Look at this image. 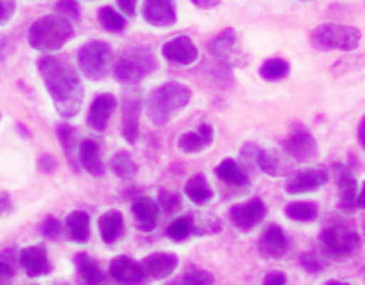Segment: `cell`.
<instances>
[{
    "label": "cell",
    "mask_w": 365,
    "mask_h": 285,
    "mask_svg": "<svg viewBox=\"0 0 365 285\" xmlns=\"http://www.w3.org/2000/svg\"><path fill=\"white\" fill-rule=\"evenodd\" d=\"M56 10H57V14L75 18V20H79L81 16L79 4H77L75 0H59V2L56 4Z\"/></svg>",
    "instance_id": "obj_36"
},
{
    "label": "cell",
    "mask_w": 365,
    "mask_h": 285,
    "mask_svg": "<svg viewBox=\"0 0 365 285\" xmlns=\"http://www.w3.org/2000/svg\"><path fill=\"white\" fill-rule=\"evenodd\" d=\"M167 234L175 242H182L192 234V221L191 216H182V219H177V221L167 229Z\"/></svg>",
    "instance_id": "obj_34"
},
{
    "label": "cell",
    "mask_w": 365,
    "mask_h": 285,
    "mask_svg": "<svg viewBox=\"0 0 365 285\" xmlns=\"http://www.w3.org/2000/svg\"><path fill=\"white\" fill-rule=\"evenodd\" d=\"M98 229H101V236H103L106 244L116 242V238L122 232V213H118V211H106L98 219Z\"/></svg>",
    "instance_id": "obj_24"
},
{
    "label": "cell",
    "mask_w": 365,
    "mask_h": 285,
    "mask_svg": "<svg viewBox=\"0 0 365 285\" xmlns=\"http://www.w3.org/2000/svg\"><path fill=\"white\" fill-rule=\"evenodd\" d=\"M216 175L230 185H246L247 183V175L242 171V167L234 159H224L222 164L216 167Z\"/></svg>",
    "instance_id": "obj_28"
},
{
    "label": "cell",
    "mask_w": 365,
    "mask_h": 285,
    "mask_svg": "<svg viewBox=\"0 0 365 285\" xmlns=\"http://www.w3.org/2000/svg\"><path fill=\"white\" fill-rule=\"evenodd\" d=\"M177 266H179V258L175 254L169 252L151 254V256H148L142 261V268L145 271V276L155 277V279H163L169 274H173Z\"/></svg>",
    "instance_id": "obj_16"
},
{
    "label": "cell",
    "mask_w": 365,
    "mask_h": 285,
    "mask_svg": "<svg viewBox=\"0 0 365 285\" xmlns=\"http://www.w3.org/2000/svg\"><path fill=\"white\" fill-rule=\"evenodd\" d=\"M265 285H283L287 284V276L285 274H281V271H273V274H269V276L265 277V281H263Z\"/></svg>",
    "instance_id": "obj_43"
},
{
    "label": "cell",
    "mask_w": 365,
    "mask_h": 285,
    "mask_svg": "<svg viewBox=\"0 0 365 285\" xmlns=\"http://www.w3.org/2000/svg\"><path fill=\"white\" fill-rule=\"evenodd\" d=\"M197 6H200V9H215V6H218L220 4V0H192Z\"/></svg>",
    "instance_id": "obj_46"
},
{
    "label": "cell",
    "mask_w": 365,
    "mask_h": 285,
    "mask_svg": "<svg viewBox=\"0 0 365 285\" xmlns=\"http://www.w3.org/2000/svg\"><path fill=\"white\" fill-rule=\"evenodd\" d=\"M191 101V89L181 83H167L159 87L150 99V119L155 124H165L177 112L185 109Z\"/></svg>",
    "instance_id": "obj_3"
},
{
    "label": "cell",
    "mask_w": 365,
    "mask_h": 285,
    "mask_svg": "<svg viewBox=\"0 0 365 285\" xmlns=\"http://www.w3.org/2000/svg\"><path fill=\"white\" fill-rule=\"evenodd\" d=\"M138 119H140V101L126 99L122 109V134L130 144L138 140Z\"/></svg>",
    "instance_id": "obj_22"
},
{
    "label": "cell",
    "mask_w": 365,
    "mask_h": 285,
    "mask_svg": "<svg viewBox=\"0 0 365 285\" xmlns=\"http://www.w3.org/2000/svg\"><path fill=\"white\" fill-rule=\"evenodd\" d=\"M12 211V201L6 193H0V216L9 214Z\"/></svg>",
    "instance_id": "obj_44"
},
{
    "label": "cell",
    "mask_w": 365,
    "mask_h": 285,
    "mask_svg": "<svg viewBox=\"0 0 365 285\" xmlns=\"http://www.w3.org/2000/svg\"><path fill=\"white\" fill-rule=\"evenodd\" d=\"M285 213L289 219L299 222H310L317 219L318 205L312 201H294L285 206Z\"/></svg>",
    "instance_id": "obj_27"
},
{
    "label": "cell",
    "mask_w": 365,
    "mask_h": 285,
    "mask_svg": "<svg viewBox=\"0 0 365 285\" xmlns=\"http://www.w3.org/2000/svg\"><path fill=\"white\" fill-rule=\"evenodd\" d=\"M116 2H118L122 14H126V16H134L135 2H138V0H116Z\"/></svg>",
    "instance_id": "obj_42"
},
{
    "label": "cell",
    "mask_w": 365,
    "mask_h": 285,
    "mask_svg": "<svg viewBox=\"0 0 365 285\" xmlns=\"http://www.w3.org/2000/svg\"><path fill=\"white\" fill-rule=\"evenodd\" d=\"M185 193H187V197L191 199L192 203H197V205H205V203H208V201L212 199V189H210V185H208L207 177L200 174L192 175L191 179L187 181Z\"/></svg>",
    "instance_id": "obj_25"
},
{
    "label": "cell",
    "mask_w": 365,
    "mask_h": 285,
    "mask_svg": "<svg viewBox=\"0 0 365 285\" xmlns=\"http://www.w3.org/2000/svg\"><path fill=\"white\" fill-rule=\"evenodd\" d=\"M41 232H43V236L49 238V240H56V238L61 234V224H59V221L53 219V216H48V219L43 221V224H41Z\"/></svg>",
    "instance_id": "obj_37"
},
{
    "label": "cell",
    "mask_w": 365,
    "mask_h": 285,
    "mask_svg": "<svg viewBox=\"0 0 365 285\" xmlns=\"http://www.w3.org/2000/svg\"><path fill=\"white\" fill-rule=\"evenodd\" d=\"M357 206H359V209H365V183L364 187H361V191H359V195H357Z\"/></svg>",
    "instance_id": "obj_48"
},
{
    "label": "cell",
    "mask_w": 365,
    "mask_h": 285,
    "mask_svg": "<svg viewBox=\"0 0 365 285\" xmlns=\"http://www.w3.org/2000/svg\"><path fill=\"white\" fill-rule=\"evenodd\" d=\"M301 264L304 266L307 271H312V274H318V271L322 269V264H320L312 254H304V256L301 258Z\"/></svg>",
    "instance_id": "obj_40"
},
{
    "label": "cell",
    "mask_w": 365,
    "mask_h": 285,
    "mask_svg": "<svg viewBox=\"0 0 365 285\" xmlns=\"http://www.w3.org/2000/svg\"><path fill=\"white\" fill-rule=\"evenodd\" d=\"M265 216V205H263L262 199H254L250 203L244 205L232 206L230 219L232 222L242 230H252L255 224H259Z\"/></svg>",
    "instance_id": "obj_12"
},
{
    "label": "cell",
    "mask_w": 365,
    "mask_h": 285,
    "mask_svg": "<svg viewBox=\"0 0 365 285\" xmlns=\"http://www.w3.org/2000/svg\"><path fill=\"white\" fill-rule=\"evenodd\" d=\"M110 276L120 284H142L145 271H143L142 264L130 260L126 256H120V258L112 260Z\"/></svg>",
    "instance_id": "obj_15"
},
{
    "label": "cell",
    "mask_w": 365,
    "mask_h": 285,
    "mask_svg": "<svg viewBox=\"0 0 365 285\" xmlns=\"http://www.w3.org/2000/svg\"><path fill=\"white\" fill-rule=\"evenodd\" d=\"M283 148L297 161H309L318 154V146L314 142V138H312L309 130H304L302 126H297L291 134L287 136Z\"/></svg>",
    "instance_id": "obj_8"
},
{
    "label": "cell",
    "mask_w": 365,
    "mask_h": 285,
    "mask_svg": "<svg viewBox=\"0 0 365 285\" xmlns=\"http://www.w3.org/2000/svg\"><path fill=\"white\" fill-rule=\"evenodd\" d=\"M112 171L118 175V177H122V179H130V177L135 175L138 167H135L134 159H132V156L128 151H118L112 158Z\"/></svg>",
    "instance_id": "obj_31"
},
{
    "label": "cell",
    "mask_w": 365,
    "mask_h": 285,
    "mask_svg": "<svg viewBox=\"0 0 365 285\" xmlns=\"http://www.w3.org/2000/svg\"><path fill=\"white\" fill-rule=\"evenodd\" d=\"M16 10V2L14 0H0V24L9 22L12 14Z\"/></svg>",
    "instance_id": "obj_39"
},
{
    "label": "cell",
    "mask_w": 365,
    "mask_h": 285,
    "mask_svg": "<svg viewBox=\"0 0 365 285\" xmlns=\"http://www.w3.org/2000/svg\"><path fill=\"white\" fill-rule=\"evenodd\" d=\"M67 234L73 242H87L88 240V214L83 211H75L67 216Z\"/></svg>",
    "instance_id": "obj_26"
},
{
    "label": "cell",
    "mask_w": 365,
    "mask_h": 285,
    "mask_svg": "<svg viewBox=\"0 0 365 285\" xmlns=\"http://www.w3.org/2000/svg\"><path fill=\"white\" fill-rule=\"evenodd\" d=\"M257 166L262 167L263 171L267 175H273V177H277V175H283V166H281V161H279L277 154H273L269 150H259L257 151Z\"/></svg>",
    "instance_id": "obj_33"
},
{
    "label": "cell",
    "mask_w": 365,
    "mask_h": 285,
    "mask_svg": "<svg viewBox=\"0 0 365 285\" xmlns=\"http://www.w3.org/2000/svg\"><path fill=\"white\" fill-rule=\"evenodd\" d=\"M20 266L26 269V274L30 277H40L48 276L51 271V261H49L48 250L43 246H30V248H24L20 256Z\"/></svg>",
    "instance_id": "obj_10"
},
{
    "label": "cell",
    "mask_w": 365,
    "mask_h": 285,
    "mask_svg": "<svg viewBox=\"0 0 365 285\" xmlns=\"http://www.w3.org/2000/svg\"><path fill=\"white\" fill-rule=\"evenodd\" d=\"M210 51L215 54L216 57H220L226 64H234V61H240L242 56H240L238 46H236V32L228 28L224 30L216 40L210 41Z\"/></svg>",
    "instance_id": "obj_20"
},
{
    "label": "cell",
    "mask_w": 365,
    "mask_h": 285,
    "mask_svg": "<svg viewBox=\"0 0 365 285\" xmlns=\"http://www.w3.org/2000/svg\"><path fill=\"white\" fill-rule=\"evenodd\" d=\"M328 181V171L326 169H302L294 174L287 183V193L289 195H301L309 191L320 189Z\"/></svg>",
    "instance_id": "obj_11"
},
{
    "label": "cell",
    "mask_w": 365,
    "mask_h": 285,
    "mask_svg": "<svg viewBox=\"0 0 365 285\" xmlns=\"http://www.w3.org/2000/svg\"><path fill=\"white\" fill-rule=\"evenodd\" d=\"M40 167L46 171V174H51V171H53V167H56V161L49 158V156H43V158L40 159Z\"/></svg>",
    "instance_id": "obj_45"
},
{
    "label": "cell",
    "mask_w": 365,
    "mask_h": 285,
    "mask_svg": "<svg viewBox=\"0 0 365 285\" xmlns=\"http://www.w3.org/2000/svg\"><path fill=\"white\" fill-rule=\"evenodd\" d=\"M116 109V99L110 93H104L98 95L91 104V111H88V124L96 132H104L108 126V120H110L112 112Z\"/></svg>",
    "instance_id": "obj_14"
},
{
    "label": "cell",
    "mask_w": 365,
    "mask_h": 285,
    "mask_svg": "<svg viewBox=\"0 0 365 285\" xmlns=\"http://www.w3.org/2000/svg\"><path fill=\"white\" fill-rule=\"evenodd\" d=\"M112 51L104 41H88L79 51V67L81 71L87 75L88 79L101 81L110 69Z\"/></svg>",
    "instance_id": "obj_7"
},
{
    "label": "cell",
    "mask_w": 365,
    "mask_h": 285,
    "mask_svg": "<svg viewBox=\"0 0 365 285\" xmlns=\"http://www.w3.org/2000/svg\"><path fill=\"white\" fill-rule=\"evenodd\" d=\"M159 203H161V206L165 209L167 213H171V211H175L177 206H179V197L175 195V193H167V191H161V197H159Z\"/></svg>",
    "instance_id": "obj_38"
},
{
    "label": "cell",
    "mask_w": 365,
    "mask_h": 285,
    "mask_svg": "<svg viewBox=\"0 0 365 285\" xmlns=\"http://www.w3.org/2000/svg\"><path fill=\"white\" fill-rule=\"evenodd\" d=\"M320 244L324 248V252L332 258H348L357 252L361 240L356 230L341 222V224H332L322 230Z\"/></svg>",
    "instance_id": "obj_6"
},
{
    "label": "cell",
    "mask_w": 365,
    "mask_h": 285,
    "mask_svg": "<svg viewBox=\"0 0 365 285\" xmlns=\"http://www.w3.org/2000/svg\"><path fill=\"white\" fill-rule=\"evenodd\" d=\"M132 213L135 216L138 229L143 230V232H150V230L155 229L159 219V206L153 199L138 197L132 203Z\"/></svg>",
    "instance_id": "obj_17"
},
{
    "label": "cell",
    "mask_w": 365,
    "mask_h": 285,
    "mask_svg": "<svg viewBox=\"0 0 365 285\" xmlns=\"http://www.w3.org/2000/svg\"><path fill=\"white\" fill-rule=\"evenodd\" d=\"M79 161L91 175H103L104 167L101 161V154H98V144L95 140H85L81 144Z\"/></svg>",
    "instance_id": "obj_23"
},
{
    "label": "cell",
    "mask_w": 365,
    "mask_h": 285,
    "mask_svg": "<svg viewBox=\"0 0 365 285\" xmlns=\"http://www.w3.org/2000/svg\"><path fill=\"white\" fill-rule=\"evenodd\" d=\"M98 20L108 32H124V28H126V18L118 14L114 9H108V6L98 10Z\"/></svg>",
    "instance_id": "obj_32"
},
{
    "label": "cell",
    "mask_w": 365,
    "mask_h": 285,
    "mask_svg": "<svg viewBox=\"0 0 365 285\" xmlns=\"http://www.w3.org/2000/svg\"><path fill=\"white\" fill-rule=\"evenodd\" d=\"M357 138H359V144H361V148H365V119L361 120V124H359V132H357Z\"/></svg>",
    "instance_id": "obj_47"
},
{
    "label": "cell",
    "mask_w": 365,
    "mask_h": 285,
    "mask_svg": "<svg viewBox=\"0 0 365 285\" xmlns=\"http://www.w3.org/2000/svg\"><path fill=\"white\" fill-rule=\"evenodd\" d=\"M179 284H187V285H210L215 284V277L210 276V274H207V271H202V269L199 268H189L185 274H182V277L179 279Z\"/></svg>",
    "instance_id": "obj_35"
},
{
    "label": "cell",
    "mask_w": 365,
    "mask_h": 285,
    "mask_svg": "<svg viewBox=\"0 0 365 285\" xmlns=\"http://www.w3.org/2000/svg\"><path fill=\"white\" fill-rule=\"evenodd\" d=\"M12 277H14V268L10 266L9 261L0 260V285L9 284Z\"/></svg>",
    "instance_id": "obj_41"
},
{
    "label": "cell",
    "mask_w": 365,
    "mask_h": 285,
    "mask_svg": "<svg viewBox=\"0 0 365 285\" xmlns=\"http://www.w3.org/2000/svg\"><path fill=\"white\" fill-rule=\"evenodd\" d=\"M77 266H79V274L81 277L87 281V284H103L104 281V274L98 268V264L95 260H91L88 256H83L81 254L77 258Z\"/></svg>",
    "instance_id": "obj_30"
},
{
    "label": "cell",
    "mask_w": 365,
    "mask_h": 285,
    "mask_svg": "<svg viewBox=\"0 0 365 285\" xmlns=\"http://www.w3.org/2000/svg\"><path fill=\"white\" fill-rule=\"evenodd\" d=\"M38 67L49 91V96L56 104V111L63 119H71L75 114H79L83 99H85V89L71 65L63 64L56 57L46 56L41 57Z\"/></svg>",
    "instance_id": "obj_1"
},
{
    "label": "cell",
    "mask_w": 365,
    "mask_h": 285,
    "mask_svg": "<svg viewBox=\"0 0 365 285\" xmlns=\"http://www.w3.org/2000/svg\"><path fill=\"white\" fill-rule=\"evenodd\" d=\"M359 40H361V32L354 26L322 24L312 32L314 48L322 49V51H330V49L351 51L359 46Z\"/></svg>",
    "instance_id": "obj_4"
},
{
    "label": "cell",
    "mask_w": 365,
    "mask_h": 285,
    "mask_svg": "<svg viewBox=\"0 0 365 285\" xmlns=\"http://www.w3.org/2000/svg\"><path fill=\"white\" fill-rule=\"evenodd\" d=\"M142 12L145 22L155 28H169L177 22L173 0H145Z\"/></svg>",
    "instance_id": "obj_9"
},
{
    "label": "cell",
    "mask_w": 365,
    "mask_h": 285,
    "mask_svg": "<svg viewBox=\"0 0 365 285\" xmlns=\"http://www.w3.org/2000/svg\"><path fill=\"white\" fill-rule=\"evenodd\" d=\"M212 144V128L210 124H200L197 132H187L179 138V150L185 154H197L207 150Z\"/></svg>",
    "instance_id": "obj_21"
},
{
    "label": "cell",
    "mask_w": 365,
    "mask_h": 285,
    "mask_svg": "<svg viewBox=\"0 0 365 285\" xmlns=\"http://www.w3.org/2000/svg\"><path fill=\"white\" fill-rule=\"evenodd\" d=\"M155 69V56L150 48H134L120 57L114 75L120 83H138Z\"/></svg>",
    "instance_id": "obj_5"
},
{
    "label": "cell",
    "mask_w": 365,
    "mask_h": 285,
    "mask_svg": "<svg viewBox=\"0 0 365 285\" xmlns=\"http://www.w3.org/2000/svg\"><path fill=\"white\" fill-rule=\"evenodd\" d=\"M259 75H262L265 81H281L285 79L289 75V64L281 57H275V59H267L265 64L262 65L259 69Z\"/></svg>",
    "instance_id": "obj_29"
},
{
    "label": "cell",
    "mask_w": 365,
    "mask_h": 285,
    "mask_svg": "<svg viewBox=\"0 0 365 285\" xmlns=\"http://www.w3.org/2000/svg\"><path fill=\"white\" fill-rule=\"evenodd\" d=\"M163 57L179 65H191L199 57V49L195 46V41L187 36H179L175 40L167 41L163 46Z\"/></svg>",
    "instance_id": "obj_13"
},
{
    "label": "cell",
    "mask_w": 365,
    "mask_h": 285,
    "mask_svg": "<svg viewBox=\"0 0 365 285\" xmlns=\"http://www.w3.org/2000/svg\"><path fill=\"white\" fill-rule=\"evenodd\" d=\"M336 175H338V187H340V209L341 211H354L357 206V181L349 169L344 166H336Z\"/></svg>",
    "instance_id": "obj_19"
},
{
    "label": "cell",
    "mask_w": 365,
    "mask_h": 285,
    "mask_svg": "<svg viewBox=\"0 0 365 285\" xmlns=\"http://www.w3.org/2000/svg\"><path fill=\"white\" fill-rule=\"evenodd\" d=\"M73 24L61 14H49L34 22L30 28V44L40 51L61 49L73 38Z\"/></svg>",
    "instance_id": "obj_2"
},
{
    "label": "cell",
    "mask_w": 365,
    "mask_h": 285,
    "mask_svg": "<svg viewBox=\"0 0 365 285\" xmlns=\"http://www.w3.org/2000/svg\"><path fill=\"white\" fill-rule=\"evenodd\" d=\"M289 250V240L279 226H269L259 238V252L265 258H281Z\"/></svg>",
    "instance_id": "obj_18"
}]
</instances>
